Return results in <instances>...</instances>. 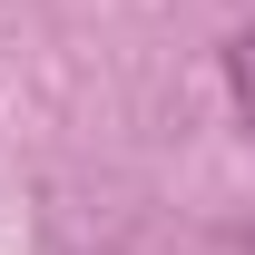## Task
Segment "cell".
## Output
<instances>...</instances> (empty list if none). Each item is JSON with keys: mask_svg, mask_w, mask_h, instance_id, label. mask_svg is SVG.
<instances>
[{"mask_svg": "<svg viewBox=\"0 0 255 255\" xmlns=\"http://www.w3.org/2000/svg\"><path fill=\"white\" fill-rule=\"evenodd\" d=\"M226 89H236V108L255 118V30L236 39V49H226Z\"/></svg>", "mask_w": 255, "mask_h": 255, "instance_id": "6da1fadb", "label": "cell"}]
</instances>
